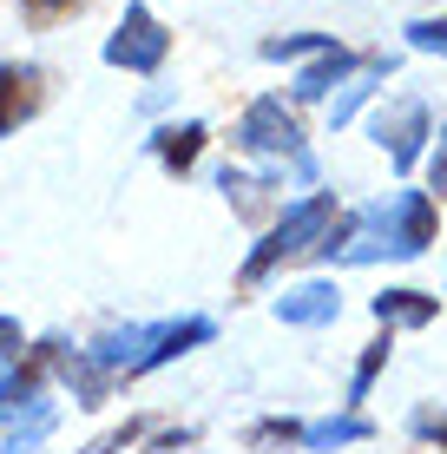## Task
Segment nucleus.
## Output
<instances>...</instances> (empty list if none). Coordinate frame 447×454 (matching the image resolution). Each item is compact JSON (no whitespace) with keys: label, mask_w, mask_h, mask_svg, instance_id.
<instances>
[{"label":"nucleus","mask_w":447,"mask_h":454,"mask_svg":"<svg viewBox=\"0 0 447 454\" xmlns=\"http://www.w3.org/2000/svg\"><path fill=\"white\" fill-rule=\"evenodd\" d=\"M66 349H73L66 336H34L20 356H0V421H7V415H20L27 402H40L46 388H53L59 356H66Z\"/></svg>","instance_id":"4"},{"label":"nucleus","mask_w":447,"mask_h":454,"mask_svg":"<svg viewBox=\"0 0 447 454\" xmlns=\"http://www.w3.org/2000/svg\"><path fill=\"white\" fill-rule=\"evenodd\" d=\"M435 238H441V205L428 192H414V184H402L389 205L356 211V238H349V250L335 263H349V270H362V263H414L435 250Z\"/></svg>","instance_id":"1"},{"label":"nucleus","mask_w":447,"mask_h":454,"mask_svg":"<svg viewBox=\"0 0 447 454\" xmlns=\"http://www.w3.org/2000/svg\"><path fill=\"white\" fill-rule=\"evenodd\" d=\"M13 7L27 13V27L34 34H46V27H59V20H73V13L86 7V0H13Z\"/></svg>","instance_id":"24"},{"label":"nucleus","mask_w":447,"mask_h":454,"mask_svg":"<svg viewBox=\"0 0 447 454\" xmlns=\"http://www.w3.org/2000/svg\"><path fill=\"white\" fill-rule=\"evenodd\" d=\"M335 217H343L335 192H303V198H289V205L264 224V238L250 244V257H243V270H237V290L250 296V290H264L276 270H289V263H310L316 244H322V231H329Z\"/></svg>","instance_id":"2"},{"label":"nucleus","mask_w":447,"mask_h":454,"mask_svg":"<svg viewBox=\"0 0 447 454\" xmlns=\"http://www.w3.org/2000/svg\"><path fill=\"white\" fill-rule=\"evenodd\" d=\"M322 46H335V34H270L257 53L264 59H316Z\"/></svg>","instance_id":"22"},{"label":"nucleus","mask_w":447,"mask_h":454,"mask_svg":"<svg viewBox=\"0 0 447 454\" xmlns=\"http://www.w3.org/2000/svg\"><path fill=\"white\" fill-rule=\"evenodd\" d=\"M53 428H59V402H53V395L27 402L20 415L0 421V454H40L46 442H53Z\"/></svg>","instance_id":"16"},{"label":"nucleus","mask_w":447,"mask_h":454,"mask_svg":"<svg viewBox=\"0 0 447 454\" xmlns=\"http://www.w3.org/2000/svg\"><path fill=\"white\" fill-rule=\"evenodd\" d=\"M375 434V421L362 409H343V415H322V421H303V454H335V448H356Z\"/></svg>","instance_id":"18"},{"label":"nucleus","mask_w":447,"mask_h":454,"mask_svg":"<svg viewBox=\"0 0 447 454\" xmlns=\"http://www.w3.org/2000/svg\"><path fill=\"white\" fill-rule=\"evenodd\" d=\"M230 152H243V159H264V165H289L310 152V138H303V119L297 106H283L276 92H264V99H250L237 113V125H230Z\"/></svg>","instance_id":"3"},{"label":"nucleus","mask_w":447,"mask_h":454,"mask_svg":"<svg viewBox=\"0 0 447 454\" xmlns=\"http://www.w3.org/2000/svg\"><path fill=\"white\" fill-rule=\"evenodd\" d=\"M270 309H276L283 330H329V323L343 317V290H335V277H303V284L276 290Z\"/></svg>","instance_id":"8"},{"label":"nucleus","mask_w":447,"mask_h":454,"mask_svg":"<svg viewBox=\"0 0 447 454\" xmlns=\"http://www.w3.org/2000/svg\"><path fill=\"white\" fill-rule=\"evenodd\" d=\"M218 192H224V205L237 211L243 224H257V231H264L270 217L289 205L276 171H243V165H224V171H218Z\"/></svg>","instance_id":"9"},{"label":"nucleus","mask_w":447,"mask_h":454,"mask_svg":"<svg viewBox=\"0 0 447 454\" xmlns=\"http://www.w3.org/2000/svg\"><path fill=\"white\" fill-rule=\"evenodd\" d=\"M356 59H362V53H349L343 40H335V46H322L316 59H303L297 86H289V106H322V99H329L335 86L349 80V73H356Z\"/></svg>","instance_id":"12"},{"label":"nucleus","mask_w":447,"mask_h":454,"mask_svg":"<svg viewBox=\"0 0 447 454\" xmlns=\"http://www.w3.org/2000/svg\"><path fill=\"white\" fill-rule=\"evenodd\" d=\"M46 92H53L46 67H34V59H0V138H13L20 125H34Z\"/></svg>","instance_id":"7"},{"label":"nucleus","mask_w":447,"mask_h":454,"mask_svg":"<svg viewBox=\"0 0 447 454\" xmlns=\"http://www.w3.org/2000/svg\"><path fill=\"white\" fill-rule=\"evenodd\" d=\"M59 388L73 395V409H105V402L119 395V382H112V369H99L86 349H66L59 356V375H53Z\"/></svg>","instance_id":"14"},{"label":"nucleus","mask_w":447,"mask_h":454,"mask_svg":"<svg viewBox=\"0 0 447 454\" xmlns=\"http://www.w3.org/2000/svg\"><path fill=\"white\" fill-rule=\"evenodd\" d=\"M389 356H395V330H375L362 342V356H356V375H349V402H343V409H362V402H368V388L389 375Z\"/></svg>","instance_id":"20"},{"label":"nucleus","mask_w":447,"mask_h":454,"mask_svg":"<svg viewBox=\"0 0 447 454\" xmlns=\"http://www.w3.org/2000/svg\"><path fill=\"white\" fill-rule=\"evenodd\" d=\"M368 317H375V330H428L441 317V296L414 284H389L381 296H368Z\"/></svg>","instance_id":"11"},{"label":"nucleus","mask_w":447,"mask_h":454,"mask_svg":"<svg viewBox=\"0 0 447 454\" xmlns=\"http://www.w3.org/2000/svg\"><path fill=\"white\" fill-rule=\"evenodd\" d=\"M204 145H211V125L204 119H172V125L151 132V159L172 171V178H191L197 159H204Z\"/></svg>","instance_id":"13"},{"label":"nucleus","mask_w":447,"mask_h":454,"mask_svg":"<svg viewBox=\"0 0 447 454\" xmlns=\"http://www.w3.org/2000/svg\"><path fill=\"white\" fill-rule=\"evenodd\" d=\"M237 442H243V454H303V421L297 415H257Z\"/></svg>","instance_id":"19"},{"label":"nucleus","mask_w":447,"mask_h":454,"mask_svg":"<svg viewBox=\"0 0 447 454\" xmlns=\"http://www.w3.org/2000/svg\"><path fill=\"white\" fill-rule=\"evenodd\" d=\"M408 434H414V442H428V448H441V454H447V409L421 402V409L408 415Z\"/></svg>","instance_id":"25"},{"label":"nucleus","mask_w":447,"mask_h":454,"mask_svg":"<svg viewBox=\"0 0 447 454\" xmlns=\"http://www.w3.org/2000/svg\"><path fill=\"white\" fill-rule=\"evenodd\" d=\"M428 198H435V205H441V198H447V125H441V138H435V145H428Z\"/></svg>","instance_id":"27"},{"label":"nucleus","mask_w":447,"mask_h":454,"mask_svg":"<svg viewBox=\"0 0 447 454\" xmlns=\"http://www.w3.org/2000/svg\"><path fill=\"white\" fill-rule=\"evenodd\" d=\"M20 349H27L20 323H13V317H0V356H20Z\"/></svg>","instance_id":"28"},{"label":"nucleus","mask_w":447,"mask_h":454,"mask_svg":"<svg viewBox=\"0 0 447 454\" xmlns=\"http://www.w3.org/2000/svg\"><path fill=\"white\" fill-rule=\"evenodd\" d=\"M368 132H375V145L389 152V165L408 178V171L428 159V138H435V113H428L421 99H389L375 119H368Z\"/></svg>","instance_id":"6"},{"label":"nucleus","mask_w":447,"mask_h":454,"mask_svg":"<svg viewBox=\"0 0 447 454\" xmlns=\"http://www.w3.org/2000/svg\"><path fill=\"white\" fill-rule=\"evenodd\" d=\"M389 73H395V59H389V53H362V59H356V73L343 80V92L329 99V125H349V119H356L362 106L375 99L381 86H389Z\"/></svg>","instance_id":"17"},{"label":"nucleus","mask_w":447,"mask_h":454,"mask_svg":"<svg viewBox=\"0 0 447 454\" xmlns=\"http://www.w3.org/2000/svg\"><path fill=\"white\" fill-rule=\"evenodd\" d=\"M191 448H197V428H191V421H165V428L151 421V434H145L132 454H191Z\"/></svg>","instance_id":"23"},{"label":"nucleus","mask_w":447,"mask_h":454,"mask_svg":"<svg viewBox=\"0 0 447 454\" xmlns=\"http://www.w3.org/2000/svg\"><path fill=\"white\" fill-rule=\"evenodd\" d=\"M165 59H172V34H165V20H158L151 7H126V20L105 34V67L151 80Z\"/></svg>","instance_id":"5"},{"label":"nucleus","mask_w":447,"mask_h":454,"mask_svg":"<svg viewBox=\"0 0 447 454\" xmlns=\"http://www.w3.org/2000/svg\"><path fill=\"white\" fill-rule=\"evenodd\" d=\"M408 46H414V53H441V59H447V13L408 20Z\"/></svg>","instance_id":"26"},{"label":"nucleus","mask_w":447,"mask_h":454,"mask_svg":"<svg viewBox=\"0 0 447 454\" xmlns=\"http://www.w3.org/2000/svg\"><path fill=\"white\" fill-rule=\"evenodd\" d=\"M211 336H218V323H211V317H172V323H151L145 349H138V363H132V382H145V375H158L165 363H178V356L204 349Z\"/></svg>","instance_id":"10"},{"label":"nucleus","mask_w":447,"mask_h":454,"mask_svg":"<svg viewBox=\"0 0 447 454\" xmlns=\"http://www.w3.org/2000/svg\"><path fill=\"white\" fill-rule=\"evenodd\" d=\"M145 336H151V323H105V330L86 342V356H92L99 369H112V382L126 388V382H132L138 349H145Z\"/></svg>","instance_id":"15"},{"label":"nucleus","mask_w":447,"mask_h":454,"mask_svg":"<svg viewBox=\"0 0 447 454\" xmlns=\"http://www.w3.org/2000/svg\"><path fill=\"white\" fill-rule=\"evenodd\" d=\"M145 434H151V415H126V421H112V428H99L80 454H132Z\"/></svg>","instance_id":"21"}]
</instances>
